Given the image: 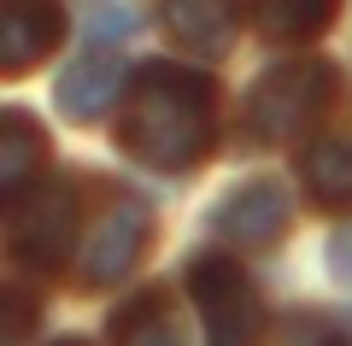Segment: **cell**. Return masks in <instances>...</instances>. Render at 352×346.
<instances>
[{
  "label": "cell",
  "instance_id": "obj_15",
  "mask_svg": "<svg viewBox=\"0 0 352 346\" xmlns=\"http://www.w3.org/2000/svg\"><path fill=\"white\" fill-rule=\"evenodd\" d=\"M30 323H36V305H30L24 288H6V329H0V346H24Z\"/></svg>",
  "mask_w": 352,
  "mask_h": 346
},
{
  "label": "cell",
  "instance_id": "obj_2",
  "mask_svg": "<svg viewBox=\"0 0 352 346\" xmlns=\"http://www.w3.org/2000/svg\"><path fill=\"white\" fill-rule=\"evenodd\" d=\"M340 94V71L317 53H294V59H276L258 83L247 88V136L258 147H282V141L311 136L329 118Z\"/></svg>",
  "mask_w": 352,
  "mask_h": 346
},
{
  "label": "cell",
  "instance_id": "obj_18",
  "mask_svg": "<svg viewBox=\"0 0 352 346\" xmlns=\"http://www.w3.org/2000/svg\"><path fill=\"white\" fill-rule=\"evenodd\" d=\"M47 346H94V340H82V334H59V340H47Z\"/></svg>",
  "mask_w": 352,
  "mask_h": 346
},
{
  "label": "cell",
  "instance_id": "obj_9",
  "mask_svg": "<svg viewBox=\"0 0 352 346\" xmlns=\"http://www.w3.org/2000/svg\"><path fill=\"white\" fill-rule=\"evenodd\" d=\"M106 334H112V346H188L170 288H141L135 299H124L106 323Z\"/></svg>",
  "mask_w": 352,
  "mask_h": 346
},
{
  "label": "cell",
  "instance_id": "obj_10",
  "mask_svg": "<svg viewBox=\"0 0 352 346\" xmlns=\"http://www.w3.org/2000/svg\"><path fill=\"white\" fill-rule=\"evenodd\" d=\"M47 176V129L30 118V111H6L0 118V199L12 206L18 194H30V188Z\"/></svg>",
  "mask_w": 352,
  "mask_h": 346
},
{
  "label": "cell",
  "instance_id": "obj_5",
  "mask_svg": "<svg viewBox=\"0 0 352 346\" xmlns=\"http://www.w3.org/2000/svg\"><path fill=\"white\" fill-rule=\"evenodd\" d=\"M153 247V211L124 188H106V206L94 211L82 241V288H112L141 264Z\"/></svg>",
  "mask_w": 352,
  "mask_h": 346
},
{
  "label": "cell",
  "instance_id": "obj_13",
  "mask_svg": "<svg viewBox=\"0 0 352 346\" xmlns=\"http://www.w3.org/2000/svg\"><path fill=\"white\" fill-rule=\"evenodd\" d=\"M164 30L176 36V47H188V53H229L241 18L229 6H164Z\"/></svg>",
  "mask_w": 352,
  "mask_h": 346
},
{
  "label": "cell",
  "instance_id": "obj_6",
  "mask_svg": "<svg viewBox=\"0 0 352 346\" xmlns=\"http://www.w3.org/2000/svg\"><path fill=\"white\" fill-rule=\"evenodd\" d=\"M294 206H288V188L276 176H247L235 182L223 199L212 206V235L217 241H235V247H276L282 229H288Z\"/></svg>",
  "mask_w": 352,
  "mask_h": 346
},
{
  "label": "cell",
  "instance_id": "obj_1",
  "mask_svg": "<svg viewBox=\"0 0 352 346\" xmlns=\"http://www.w3.org/2000/svg\"><path fill=\"white\" fill-rule=\"evenodd\" d=\"M118 141L129 159L164 176L206 164V153L217 147V83L194 65H170V59L141 65L124 94Z\"/></svg>",
  "mask_w": 352,
  "mask_h": 346
},
{
  "label": "cell",
  "instance_id": "obj_16",
  "mask_svg": "<svg viewBox=\"0 0 352 346\" xmlns=\"http://www.w3.org/2000/svg\"><path fill=\"white\" fill-rule=\"evenodd\" d=\"M323 259H329V276L352 288V223H346V229H335V235H329V252H323Z\"/></svg>",
  "mask_w": 352,
  "mask_h": 346
},
{
  "label": "cell",
  "instance_id": "obj_3",
  "mask_svg": "<svg viewBox=\"0 0 352 346\" xmlns=\"http://www.w3.org/2000/svg\"><path fill=\"white\" fill-rule=\"evenodd\" d=\"M76 241H88L82 199H76V182H65V176H41L30 194H18L6 206V247H12V259L24 270H36V276L65 270Z\"/></svg>",
  "mask_w": 352,
  "mask_h": 346
},
{
  "label": "cell",
  "instance_id": "obj_7",
  "mask_svg": "<svg viewBox=\"0 0 352 346\" xmlns=\"http://www.w3.org/2000/svg\"><path fill=\"white\" fill-rule=\"evenodd\" d=\"M129 76L135 71H124V59H112V53L94 47V53H82V59L59 76L53 100H59V111L71 118V124H94V118H106L112 106H124Z\"/></svg>",
  "mask_w": 352,
  "mask_h": 346
},
{
  "label": "cell",
  "instance_id": "obj_8",
  "mask_svg": "<svg viewBox=\"0 0 352 346\" xmlns=\"http://www.w3.org/2000/svg\"><path fill=\"white\" fill-rule=\"evenodd\" d=\"M65 12L59 6H0V76H24L59 47Z\"/></svg>",
  "mask_w": 352,
  "mask_h": 346
},
{
  "label": "cell",
  "instance_id": "obj_11",
  "mask_svg": "<svg viewBox=\"0 0 352 346\" xmlns=\"http://www.w3.org/2000/svg\"><path fill=\"white\" fill-rule=\"evenodd\" d=\"M300 182L323 211H346L352 206V141H311L300 153Z\"/></svg>",
  "mask_w": 352,
  "mask_h": 346
},
{
  "label": "cell",
  "instance_id": "obj_12",
  "mask_svg": "<svg viewBox=\"0 0 352 346\" xmlns=\"http://www.w3.org/2000/svg\"><path fill=\"white\" fill-rule=\"evenodd\" d=\"M252 24L276 47H311L335 24V6L329 0H276V6H252Z\"/></svg>",
  "mask_w": 352,
  "mask_h": 346
},
{
  "label": "cell",
  "instance_id": "obj_4",
  "mask_svg": "<svg viewBox=\"0 0 352 346\" xmlns=\"http://www.w3.org/2000/svg\"><path fill=\"white\" fill-rule=\"evenodd\" d=\"M188 299L200 311L206 346H264V334H270L258 288L229 252H200L188 264Z\"/></svg>",
  "mask_w": 352,
  "mask_h": 346
},
{
  "label": "cell",
  "instance_id": "obj_14",
  "mask_svg": "<svg viewBox=\"0 0 352 346\" xmlns=\"http://www.w3.org/2000/svg\"><path fill=\"white\" fill-rule=\"evenodd\" d=\"M282 346H352V334H340L329 317H317V311H294L288 323H282Z\"/></svg>",
  "mask_w": 352,
  "mask_h": 346
},
{
  "label": "cell",
  "instance_id": "obj_17",
  "mask_svg": "<svg viewBox=\"0 0 352 346\" xmlns=\"http://www.w3.org/2000/svg\"><path fill=\"white\" fill-rule=\"evenodd\" d=\"M141 24V12H129V6H118V12H94V24H88V36L106 41V36H129V30Z\"/></svg>",
  "mask_w": 352,
  "mask_h": 346
}]
</instances>
